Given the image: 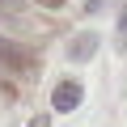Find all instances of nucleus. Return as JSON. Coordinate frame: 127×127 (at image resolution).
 <instances>
[{
  "mask_svg": "<svg viewBox=\"0 0 127 127\" xmlns=\"http://www.w3.org/2000/svg\"><path fill=\"white\" fill-rule=\"evenodd\" d=\"M81 97H85L81 81H59V85L51 89V110H55V114H72V110L81 106Z\"/></svg>",
  "mask_w": 127,
  "mask_h": 127,
  "instance_id": "obj_1",
  "label": "nucleus"
},
{
  "mask_svg": "<svg viewBox=\"0 0 127 127\" xmlns=\"http://www.w3.org/2000/svg\"><path fill=\"white\" fill-rule=\"evenodd\" d=\"M93 51H97V34H76V38H72V47H68V55H72V59H89Z\"/></svg>",
  "mask_w": 127,
  "mask_h": 127,
  "instance_id": "obj_2",
  "label": "nucleus"
},
{
  "mask_svg": "<svg viewBox=\"0 0 127 127\" xmlns=\"http://www.w3.org/2000/svg\"><path fill=\"white\" fill-rule=\"evenodd\" d=\"M13 59H17V55H13V47H9L4 38H0V64H13Z\"/></svg>",
  "mask_w": 127,
  "mask_h": 127,
  "instance_id": "obj_3",
  "label": "nucleus"
},
{
  "mask_svg": "<svg viewBox=\"0 0 127 127\" xmlns=\"http://www.w3.org/2000/svg\"><path fill=\"white\" fill-rule=\"evenodd\" d=\"M26 127H51V114H34V119H30Z\"/></svg>",
  "mask_w": 127,
  "mask_h": 127,
  "instance_id": "obj_4",
  "label": "nucleus"
},
{
  "mask_svg": "<svg viewBox=\"0 0 127 127\" xmlns=\"http://www.w3.org/2000/svg\"><path fill=\"white\" fill-rule=\"evenodd\" d=\"M119 38H127V4H123V13H119Z\"/></svg>",
  "mask_w": 127,
  "mask_h": 127,
  "instance_id": "obj_5",
  "label": "nucleus"
},
{
  "mask_svg": "<svg viewBox=\"0 0 127 127\" xmlns=\"http://www.w3.org/2000/svg\"><path fill=\"white\" fill-rule=\"evenodd\" d=\"M34 4H42V9H64V0H34Z\"/></svg>",
  "mask_w": 127,
  "mask_h": 127,
  "instance_id": "obj_6",
  "label": "nucleus"
},
{
  "mask_svg": "<svg viewBox=\"0 0 127 127\" xmlns=\"http://www.w3.org/2000/svg\"><path fill=\"white\" fill-rule=\"evenodd\" d=\"M13 4H17V0H0V9H13Z\"/></svg>",
  "mask_w": 127,
  "mask_h": 127,
  "instance_id": "obj_7",
  "label": "nucleus"
}]
</instances>
